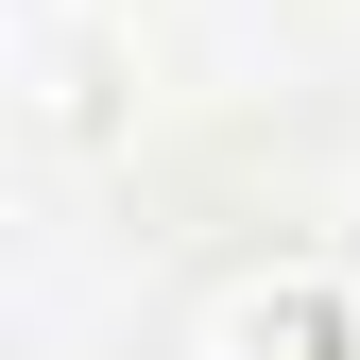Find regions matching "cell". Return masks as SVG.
<instances>
[{"label": "cell", "instance_id": "obj_1", "mask_svg": "<svg viewBox=\"0 0 360 360\" xmlns=\"http://www.w3.org/2000/svg\"><path fill=\"white\" fill-rule=\"evenodd\" d=\"M189 360H360V275L343 257H257L240 292H206Z\"/></svg>", "mask_w": 360, "mask_h": 360}]
</instances>
